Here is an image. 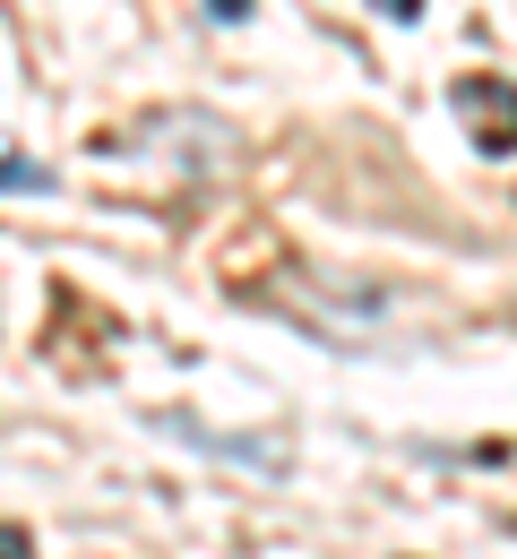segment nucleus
<instances>
[{"instance_id":"nucleus-1","label":"nucleus","mask_w":517,"mask_h":559,"mask_svg":"<svg viewBox=\"0 0 517 559\" xmlns=\"http://www.w3.org/2000/svg\"><path fill=\"white\" fill-rule=\"evenodd\" d=\"M0 190H52V173L26 164V155H0Z\"/></svg>"},{"instance_id":"nucleus-2","label":"nucleus","mask_w":517,"mask_h":559,"mask_svg":"<svg viewBox=\"0 0 517 559\" xmlns=\"http://www.w3.org/2000/svg\"><path fill=\"white\" fill-rule=\"evenodd\" d=\"M0 559H35V551H26V534H17V525H0Z\"/></svg>"},{"instance_id":"nucleus-3","label":"nucleus","mask_w":517,"mask_h":559,"mask_svg":"<svg viewBox=\"0 0 517 559\" xmlns=\"http://www.w3.org/2000/svg\"><path fill=\"white\" fill-rule=\"evenodd\" d=\"M379 17H423V0H371Z\"/></svg>"},{"instance_id":"nucleus-4","label":"nucleus","mask_w":517,"mask_h":559,"mask_svg":"<svg viewBox=\"0 0 517 559\" xmlns=\"http://www.w3.org/2000/svg\"><path fill=\"white\" fill-rule=\"evenodd\" d=\"M216 17L233 26V17H250V0H216Z\"/></svg>"}]
</instances>
